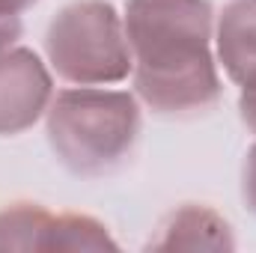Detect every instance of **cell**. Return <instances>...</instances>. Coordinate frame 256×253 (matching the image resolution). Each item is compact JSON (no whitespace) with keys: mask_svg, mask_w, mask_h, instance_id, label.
<instances>
[{"mask_svg":"<svg viewBox=\"0 0 256 253\" xmlns=\"http://www.w3.org/2000/svg\"><path fill=\"white\" fill-rule=\"evenodd\" d=\"M122 21L137 96L155 114L188 116L220 98L208 0H128Z\"/></svg>","mask_w":256,"mask_h":253,"instance_id":"cell-1","label":"cell"},{"mask_svg":"<svg viewBox=\"0 0 256 253\" xmlns=\"http://www.w3.org/2000/svg\"><path fill=\"white\" fill-rule=\"evenodd\" d=\"M137 134V98L120 90H63L48 104V143L57 161L78 176H102L120 167Z\"/></svg>","mask_w":256,"mask_h":253,"instance_id":"cell-2","label":"cell"},{"mask_svg":"<svg viewBox=\"0 0 256 253\" xmlns=\"http://www.w3.org/2000/svg\"><path fill=\"white\" fill-rule=\"evenodd\" d=\"M51 68L78 86L116 84L131 74V45L122 15L104 0H74L63 6L45 33Z\"/></svg>","mask_w":256,"mask_h":253,"instance_id":"cell-3","label":"cell"},{"mask_svg":"<svg viewBox=\"0 0 256 253\" xmlns=\"http://www.w3.org/2000/svg\"><path fill=\"white\" fill-rule=\"evenodd\" d=\"M6 250H116V242L90 214H54L36 202H12L0 208V253Z\"/></svg>","mask_w":256,"mask_h":253,"instance_id":"cell-4","label":"cell"},{"mask_svg":"<svg viewBox=\"0 0 256 253\" xmlns=\"http://www.w3.org/2000/svg\"><path fill=\"white\" fill-rule=\"evenodd\" d=\"M51 104V74L27 48L0 54V134H21Z\"/></svg>","mask_w":256,"mask_h":253,"instance_id":"cell-5","label":"cell"},{"mask_svg":"<svg viewBox=\"0 0 256 253\" xmlns=\"http://www.w3.org/2000/svg\"><path fill=\"white\" fill-rule=\"evenodd\" d=\"M218 57L242 90H256V0H232L218 18Z\"/></svg>","mask_w":256,"mask_h":253,"instance_id":"cell-6","label":"cell"},{"mask_svg":"<svg viewBox=\"0 0 256 253\" xmlns=\"http://www.w3.org/2000/svg\"><path fill=\"white\" fill-rule=\"evenodd\" d=\"M152 250H232L230 224L206 208V206H182L173 212L161 226L158 236L149 242Z\"/></svg>","mask_w":256,"mask_h":253,"instance_id":"cell-7","label":"cell"},{"mask_svg":"<svg viewBox=\"0 0 256 253\" xmlns=\"http://www.w3.org/2000/svg\"><path fill=\"white\" fill-rule=\"evenodd\" d=\"M242 196L248 208L256 214V146H250L248 161H244V176H242Z\"/></svg>","mask_w":256,"mask_h":253,"instance_id":"cell-8","label":"cell"},{"mask_svg":"<svg viewBox=\"0 0 256 253\" xmlns=\"http://www.w3.org/2000/svg\"><path fill=\"white\" fill-rule=\"evenodd\" d=\"M238 114H242L244 126L256 134V90H242V98H238Z\"/></svg>","mask_w":256,"mask_h":253,"instance_id":"cell-9","label":"cell"},{"mask_svg":"<svg viewBox=\"0 0 256 253\" xmlns=\"http://www.w3.org/2000/svg\"><path fill=\"white\" fill-rule=\"evenodd\" d=\"M18 36H21V21L18 18H0V54L9 51Z\"/></svg>","mask_w":256,"mask_h":253,"instance_id":"cell-10","label":"cell"},{"mask_svg":"<svg viewBox=\"0 0 256 253\" xmlns=\"http://www.w3.org/2000/svg\"><path fill=\"white\" fill-rule=\"evenodd\" d=\"M36 0H0V18H18L24 9H30Z\"/></svg>","mask_w":256,"mask_h":253,"instance_id":"cell-11","label":"cell"}]
</instances>
